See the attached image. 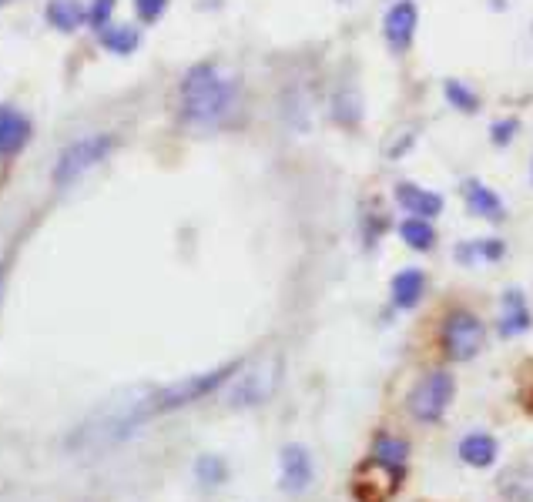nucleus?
Masks as SVG:
<instances>
[{
	"label": "nucleus",
	"instance_id": "nucleus-1",
	"mask_svg": "<svg viewBox=\"0 0 533 502\" xmlns=\"http://www.w3.org/2000/svg\"><path fill=\"white\" fill-rule=\"evenodd\" d=\"M235 77L218 64H195L182 81V114L195 128H215L235 111Z\"/></svg>",
	"mask_w": 533,
	"mask_h": 502
},
{
	"label": "nucleus",
	"instance_id": "nucleus-2",
	"mask_svg": "<svg viewBox=\"0 0 533 502\" xmlns=\"http://www.w3.org/2000/svg\"><path fill=\"white\" fill-rule=\"evenodd\" d=\"M151 392L155 389H135V392H125V395H118V399L104 402L101 409L71 436V449L91 452L94 456V452L121 442L138 422H145L151 415Z\"/></svg>",
	"mask_w": 533,
	"mask_h": 502
},
{
	"label": "nucleus",
	"instance_id": "nucleus-3",
	"mask_svg": "<svg viewBox=\"0 0 533 502\" xmlns=\"http://www.w3.org/2000/svg\"><path fill=\"white\" fill-rule=\"evenodd\" d=\"M282 382V355L279 352H262L252 362L239 365L225 392L228 409H255V405L269 402Z\"/></svg>",
	"mask_w": 533,
	"mask_h": 502
},
{
	"label": "nucleus",
	"instance_id": "nucleus-4",
	"mask_svg": "<svg viewBox=\"0 0 533 502\" xmlns=\"http://www.w3.org/2000/svg\"><path fill=\"white\" fill-rule=\"evenodd\" d=\"M409 466H396V462H386L379 456H369L352 469L349 476V496L352 502H393L396 492L403 489Z\"/></svg>",
	"mask_w": 533,
	"mask_h": 502
},
{
	"label": "nucleus",
	"instance_id": "nucleus-5",
	"mask_svg": "<svg viewBox=\"0 0 533 502\" xmlns=\"http://www.w3.org/2000/svg\"><path fill=\"white\" fill-rule=\"evenodd\" d=\"M242 362H228L222 369H212V372H202V375H188V379H178L165 385V389H155L151 392V415L158 412H175L182 409V405H192L198 399H205V395H212L218 385H225L232 379L235 372H239Z\"/></svg>",
	"mask_w": 533,
	"mask_h": 502
},
{
	"label": "nucleus",
	"instance_id": "nucleus-6",
	"mask_svg": "<svg viewBox=\"0 0 533 502\" xmlns=\"http://www.w3.org/2000/svg\"><path fill=\"white\" fill-rule=\"evenodd\" d=\"M453 395H456L453 375L446 369H433L409 389L406 409H409V415H413V422H420V426H436V422L446 415V409H450Z\"/></svg>",
	"mask_w": 533,
	"mask_h": 502
},
{
	"label": "nucleus",
	"instance_id": "nucleus-7",
	"mask_svg": "<svg viewBox=\"0 0 533 502\" xmlns=\"http://www.w3.org/2000/svg\"><path fill=\"white\" fill-rule=\"evenodd\" d=\"M483 342H487V328L473 312L453 308L440 325V349L450 362H470L477 359Z\"/></svg>",
	"mask_w": 533,
	"mask_h": 502
},
{
	"label": "nucleus",
	"instance_id": "nucleus-8",
	"mask_svg": "<svg viewBox=\"0 0 533 502\" xmlns=\"http://www.w3.org/2000/svg\"><path fill=\"white\" fill-rule=\"evenodd\" d=\"M111 151H114L111 134H91V138H81V141L68 144V148L61 151V158H57V164H54V185L57 188L74 185L84 171H91L94 164H101Z\"/></svg>",
	"mask_w": 533,
	"mask_h": 502
},
{
	"label": "nucleus",
	"instance_id": "nucleus-9",
	"mask_svg": "<svg viewBox=\"0 0 533 502\" xmlns=\"http://www.w3.org/2000/svg\"><path fill=\"white\" fill-rule=\"evenodd\" d=\"M312 476H316V469H312V456L306 446H285L282 456H279V486L289 492V496H299V492H306L312 486Z\"/></svg>",
	"mask_w": 533,
	"mask_h": 502
},
{
	"label": "nucleus",
	"instance_id": "nucleus-10",
	"mask_svg": "<svg viewBox=\"0 0 533 502\" xmlns=\"http://www.w3.org/2000/svg\"><path fill=\"white\" fill-rule=\"evenodd\" d=\"M416 21H420V11H416L413 0H399V4L389 7V14L383 21V34L393 51H406V47L413 44Z\"/></svg>",
	"mask_w": 533,
	"mask_h": 502
},
{
	"label": "nucleus",
	"instance_id": "nucleus-11",
	"mask_svg": "<svg viewBox=\"0 0 533 502\" xmlns=\"http://www.w3.org/2000/svg\"><path fill=\"white\" fill-rule=\"evenodd\" d=\"M396 205L403 208L409 218L433 221L443 211V198L436 195V191H426L420 185H409V181H403V185H396Z\"/></svg>",
	"mask_w": 533,
	"mask_h": 502
},
{
	"label": "nucleus",
	"instance_id": "nucleus-12",
	"mask_svg": "<svg viewBox=\"0 0 533 502\" xmlns=\"http://www.w3.org/2000/svg\"><path fill=\"white\" fill-rule=\"evenodd\" d=\"M27 141H31V121L11 104H4L0 108V158H14Z\"/></svg>",
	"mask_w": 533,
	"mask_h": 502
},
{
	"label": "nucleus",
	"instance_id": "nucleus-13",
	"mask_svg": "<svg viewBox=\"0 0 533 502\" xmlns=\"http://www.w3.org/2000/svg\"><path fill=\"white\" fill-rule=\"evenodd\" d=\"M463 198H466V208H470V215H477V218L503 221V215H507V208H503L500 195L493 188L483 185V181H466V185H463Z\"/></svg>",
	"mask_w": 533,
	"mask_h": 502
},
{
	"label": "nucleus",
	"instance_id": "nucleus-14",
	"mask_svg": "<svg viewBox=\"0 0 533 502\" xmlns=\"http://www.w3.org/2000/svg\"><path fill=\"white\" fill-rule=\"evenodd\" d=\"M389 295H393L396 308H416L420 298L426 295V275L420 268H403V272L393 278V285H389Z\"/></svg>",
	"mask_w": 533,
	"mask_h": 502
},
{
	"label": "nucleus",
	"instance_id": "nucleus-15",
	"mask_svg": "<svg viewBox=\"0 0 533 502\" xmlns=\"http://www.w3.org/2000/svg\"><path fill=\"white\" fill-rule=\"evenodd\" d=\"M497 439L487 436V432H470L463 442H460V459L466 462V466H473V469H487L493 466V459H497Z\"/></svg>",
	"mask_w": 533,
	"mask_h": 502
},
{
	"label": "nucleus",
	"instance_id": "nucleus-16",
	"mask_svg": "<svg viewBox=\"0 0 533 502\" xmlns=\"http://www.w3.org/2000/svg\"><path fill=\"white\" fill-rule=\"evenodd\" d=\"M530 328V308L523 302L520 292H507L503 298V308H500V335L503 339H510V335H520Z\"/></svg>",
	"mask_w": 533,
	"mask_h": 502
},
{
	"label": "nucleus",
	"instance_id": "nucleus-17",
	"mask_svg": "<svg viewBox=\"0 0 533 502\" xmlns=\"http://www.w3.org/2000/svg\"><path fill=\"white\" fill-rule=\"evenodd\" d=\"M500 492L510 502H533V462H520V466L503 472Z\"/></svg>",
	"mask_w": 533,
	"mask_h": 502
},
{
	"label": "nucleus",
	"instance_id": "nucleus-18",
	"mask_svg": "<svg viewBox=\"0 0 533 502\" xmlns=\"http://www.w3.org/2000/svg\"><path fill=\"white\" fill-rule=\"evenodd\" d=\"M47 21H51V27H57V31L71 34L88 21V14H84V7L78 0H51V4H47Z\"/></svg>",
	"mask_w": 533,
	"mask_h": 502
},
{
	"label": "nucleus",
	"instance_id": "nucleus-19",
	"mask_svg": "<svg viewBox=\"0 0 533 502\" xmlns=\"http://www.w3.org/2000/svg\"><path fill=\"white\" fill-rule=\"evenodd\" d=\"M369 452L386 462H396V466H409V442L403 436H396V432H376Z\"/></svg>",
	"mask_w": 533,
	"mask_h": 502
},
{
	"label": "nucleus",
	"instance_id": "nucleus-20",
	"mask_svg": "<svg viewBox=\"0 0 533 502\" xmlns=\"http://www.w3.org/2000/svg\"><path fill=\"white\" fill-rule=\"evenodd\" d=\"M101 44L108 47L111 54H131L141 44V34H138V27H131V24H108L101 31Z\"/></svg>",
	"mask_w": 533,
	"mask_h": 502
},
{
	"label": "nucleus",
	"instance_id": "nucleus-21",
	"mask_svg": "<svg viewBox=\"0 0 533 502\" xmlns=\"http://www.w3.org/2000/svg\"><path fill=\"white\" fill-rule=\"evenodd\" d=\"M456 258L466 262V265H473V262H500V258H503V241L500 238H477V241H470V245L456 248Z\"/></svg>",
	"mask_w": 533,
	"mask_h": 502
},
{
	"label": "nucleus",
	"instance_id": "nucleus-22",
	"mask_svg": "<svg viewBox=\"0 0 533 502\" xmlns=\"http://www.w3.org/2000/svg\"><path fill=\"white\" fill-rule=\"evenodd\" d=\"M399 235L413 251H430L436 245V231L426 218H406L403 225H399Z\"/></svg>",
	"mask_w": 533,
	"mask_h": 502
},
{
	"label": "nucleus",
	"instance_id": "nucleus-23",
	"mask_svg": "<svg viewBox=\"0 0 533 502\" xmlns=\"http://www.w3.org/2000/svg\"><path fill=\"white\" fill-rule=\"evenodd\" d=\"M195 476H198V482H202V486H222L225 482V476H228V466L218 456H202L195 462Z\"/></svg>",
	"mask_w": 533,
	"mask_h": 502
},
{
	"label": "nucleus",
	"instance_id": "nucleus-24",
	"mask_svg": "<svg viewBox=\"0 0 533 502\" xmlns=\"http://www.w3.org/2000/svg\"><path fill=\"white\" fill-rule=\"evenodd\" d=\"M443 91H446V101H450L456 111H477L480 108V98L460 81H446Z\"/></svg>",
	"mask_w": 533,
	"mask_h": 502
},
{
	"label": "nucleus",
	"instance_id": "nucleus-25",
	"mask_svg": "<svg viewBox=\"0 0 533 502\" xmlns=\"http://www.w3.org/2000/svg\"><path fill=\"white\" fill-rule=\"evenodd\" d=\"M332 118L342 121V124H359V118H363V111H359V101L349 98V91L339 94V98H336V108H332Z\"/></svg>",
	"mask_w": 533,
	"mask_h": 502
},
{
	"label": "nucleus",
	"instance_id": "nucleus-26",
	"mask_svg": "<svg viewBox=\"0 0 533 502\" xmlns=\"http://www.w3.org/2000/svg\"><path fill=\"white\" fill-rule=\"evenodd\" d=\"M111 14H114V0H94L91 11H88V21H91V27L104 31L108 21H111Z\"/></svg>",
	"mask_w": 533,
	"mask_h": 502
},
{
	"label": "nucleus",
	"instance_id": "nucleus-27",
	"mask_svg": "<svg viewBox=\"0 0 533 502\" xmlns=\"http://www.w3.org/2000/svg\"><path fill=\"white\" fill-rule=\"evenodd\" d=\"M168 0H135V11L145 24H155L161 14H165Z\"/></svg>",
	"mask_w": 533,
	"mask_h": 502
},
{
	"label": "nucleus",
	"instance_id": "nucleus-28",
	"mask_svg": "<svg viewBox=\"0 0 533 502\" xmlns=\"http://www.w3.org/2000/svg\"><path fill=\"white\" fill-rule=\"evenodd\" d=\"M517 128H520V124L513 118L497 121V124H493V144H500V148H503V144H510L513 138H517Z\"/></svg>",
	"mask_w": 533,
	"mask_h": 502
},
{
	"label": "nucleus",
	"instance_id": "nucleus-29",
	"mask_svg": "<svg viewBox=\"0 0 533 502\" xmlns=\"http://www.w3.org/2000/svg\"><path fill=\"white\" fill-rule=\"evenodd\" d=\"M0 292H4V272H0Z\"/></svg>",
	"mask_w": 533,
	"mask_h": 502
},
{
	"label": "nucleus",
	"instance_id": "nucleus-30",
	"mask_svg": "<svg viewBox=\"0 0 533 502\" xmlns=\"http://www.w3.org/2000/svg\"><path fill=\"white\" fill-rule=\"evenodd\" d=\"M530 178H533V164H530Z\"/></svg>",
	"mask_w": 533,
	"mask_h": 502
},
{
	"label": "nucleus",
	"instance_id": "nucleus-31",
	"mask_svg": "<svg viewBox=\"0 0 533 502\" xmlns=\"http://www.w3.org/2000/svg\"><path fill=\"white\" fill-rule=\"evenodd\" d=\"M4 4H7V0H0V7H4Z\"/></svg>",
	"mask_w": 533,
	"mask_h": 502
}]
</instances>
